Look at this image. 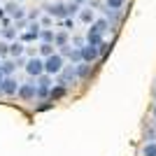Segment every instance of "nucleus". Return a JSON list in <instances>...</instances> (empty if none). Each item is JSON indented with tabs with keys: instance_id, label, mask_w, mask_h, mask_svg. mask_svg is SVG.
<instances>
[{
	"instance_id": "f8f14e48",
	"label": "nucleus",
	"mask_w": 156,
	"mask_h": 156,
	"mask_svg": "<svg viewBox=\"0 0 156 156\" xmlns=\"http://www.w3.org/2000/svg\"><path fill=\"white\" fill-rule=\"evenodd\" d=\"M63 96H65V86H63V84L54 86L51 91H49V98H51V103H54V100H58V98H63Z\"/></svg>"
},
{
	"instance_id": "393cba45",
	"label": "nucleus",
	"mask_w": 156,
	"mask_h": 156,
	"mask_svg": "<svg viewBox=\"0 0 156 156\" xmlns=\"http://www.w3.org/2000/svg\"><path fill=\"white\" fill-rule=\"evenodd\" d=\"M77 12H79V2H75V0H72V2H68V14L72 16V14H77Z\"/></svg>"
},
{
	"instance_id": "f03ea898",
	"label": "nucleus",
	"mask_w": 156,
	"mask_h": 156,
	"mask_svg": "<svg viewBox=\"0 0 156 156\" xmlns=\"http://www.w3.org/2000/svg\"><path fill=\"white\" fill-rule=\"evenodd\" d=\"M44 12L49 14V16H54V19H65V16H70L65 2H49V5H44Z\"/></svg>"
},
{
	"instance_id": "c85d7f7f",
	"label": "nucleus",
	"mask_w": 156,
	"mask_h": 156,
	"mask_svg": "<svg viewBox=\"0 0 156 156\" xmlns=\"http://www.w3.org/2000/svg\"><path fill=\"white\" fill-rule=\"evenodd\" d=\"M2 79H5V72L0 70V84H2Z\"/></svg>"
},
{
	"instance_id": "aec40b11",
	"label": "nucleus",
	"mask_w": 156,
	"mask_h": 156,
	"mask_svg": "<svg viewBox=\"0 0 156 156\" xmlns=\"http://www.w3.org/2000/svg\"><path fill=\"white\" fill-rule=\"evenodd\" d=\"M16 33H19V28H12V26H5V28H2V35H5L7 40H14V37H16Z\"/></svg>"
},
{
	"instance_id": "39448f33",
	"label": "nucleus",
	"mask_w": 156,
	"mask_h": 156,
	"mask_svg": "<svg viewBox=\"0 0 156 156\" xmlns=\"http://www.w3.org/2000/svg\"><path fill=\"white\" fill-rule=\"evenodd\" d=\"M19 86L21 84L14 77H5V79H2V84H0V91L5 93V96H16V93H19Z\"/></svg>"
},
{
	"instance_id": "4be33fe9",
	"label": "nucleus",
	"mask_w": 156,
	"mask_h": 156,
	"mask_svg": "<svg viewBox=\"0 0 156 156\" xmlns=\"http://www.w3.org/2000/svg\"><path fill=\"white\" fill-rule=\"evenodd\" d=\"M93 28H98L100 33H105L107 28H110V23H107V19H98L96 23H93Z\"/></svg>"
},
{
	"instance_id": "b1692460",
	"label": "nucleus",
	"mask_w": 156,
	"mask_h": 156,
	"mask_svg": "<svg viewBox=\"0 0 156 156\" xmlns=\"http://www.w3.org/2000/svg\"><path fill=\"white\" fill-rule=\"evenodd\" d=\"M110 49H112V44H107V42H100V44H98V51H100V58H105Z\"/></svg>"
},
{
	"instance_id": "7ed1b4c3",
	"label": "nucleus",
	"mask_w": 156,
	"mask_h": 156,
	"mask_svg": "<svg viewBox=\"0 0 156 156\" xmlns=\"http://www.w3.org/2000/svg\"><path fill=\"white\" fill-rule=\"evenodd\" d=\"M77 79H79V75H77V65H65L63 70H61V82H58V84L70 86V84H77Z\"/></svg>"
},
{
	"instance_id": "20e7f679",
	"label": "nucleus",
	"mask_w": 156,
	"mask_h": 156,
	"mask_svg": "<svg viewBox=\"0 0 156 156\" xmlns=\"http://www.w3.org/2000/svg\"><path fill=\"white\" fill-rule=\"evenodd\" d=\"M26 72L30 75V77H40V75H44V61L37 58V56H33V58L26 63Z\"/></svg>"
},
{
	"instance_id": "1a4fd4ad",
	"label": "nucleus",
	"mask_w": 156,
	"mask_h": 156,
	"mask_svg": "<svg viewBox=\"0 0 156 156\" xmlns=\"http://www.w3.org/2000/svg\"><path fill=\"white\" fill-rule=\"evenodd\" d=\"M19 98H23V100L37 98V86H35V84H21L19 86Z\"/></svg>"
},
{
	"instance_id": "c756f323",
	"label": "nucleus",
	"mask_w": 156,
	"mask_h": 156,
	"mask_svg": "<svg viewBox=\"0 0 156 156\" xmlns=\"http://www.w3.org/2000/svg\"><path fill=\"white\" fill-rule=\"evenodd\" d=\"M154 119H156V105H154Z\"/></svg>"
},
{
	"instance_id": "dca6fc26",
	"label": "nucleus",
	"mask_w": 156,
	"mask_h": 156,
	"mask_svg": "<svg viewBox=\"0 0 156 156\" xmlns=\"http://www.w3.org/2000/svg\"><path fill=\"white\" fill-rule=\"evenodd\" d=\"M40 54H42V56H51V54H56L54 51V42H42V44H40Z\"/></svg>"
},
{
	"instance_id": "bb28decb",
	"label": "nucleus",
	"mask_w": 156,
	"mask_h": 156,
	"mask_svg": "<svg viewBox=\"0 0 156 156\" xmlns=\"http://www.w3.org/2000/svg\"><path fill=\"white\" fill-rule=\"evenodd\" d=\"M37 16H40V9H35V12L28 14V19H30V21H37Z\"/></svg>"
},
{
	"instance_id": "423d86ee",
	"label": "nucleus",
	"mask_w": 156,
	"mask_h": 156,
	"mask_svg": "<svg viewBox=\"0 0 156 156\" xmlns=\"http://www.w3.org/2000/svg\"><path fill=\"white\" fill-rule=\"evenodd\" d=\"M96 58H100V51H98V47H96V44H89V42H86V44L82 47V61H84V63H93Z\"/></svg>"
},
{
	"instance_id": "f257e3e1",
	"label": "nucleus",
	"mask_w": 156,
	"mask_h": 156,
	"mask_svg": "<svg viewBox=\"0 0 156 156\" xmlns=\"http://www.w3.org/2000/svg\"><path fill=\"white\" fill-rule=\"evenodd\" d=\"M63 70V54H51L44 58V72L47 75H61Z\"/></svg>"
},
{
	"instance_id": "cd10ccee",
	"label": "nucleus",
	"mask_w": 156,
	"mask_h": 156,
	"mask_svg": "<svg viewBox=\"0 0 156 156\" xmlns=\"http://www.w3.org/2000/svg\"><path fill=\"white\" fill-rule=\"evenodd\" d=\"M51 19L54 16H44V19H42V26H51Z\"/></svg>"
},
{
	"instance_id": "412c9836",
	"label": "nucleus",
	"mask_w": 156,
	"mask_h": 156,
	"mask_svg": "<svg viewBox=\"0 0 156 156\" xmlns=\"http://www.w3.org/2000/svg\"><path fill=\"white\" fill-rule=\"evenodd\" d=\"M54 35H56V33L47 28V30H42V33H40V40H42V42H54Z\"/></svg>"
},
{
	"instance_id": "9b49d317",
	"label": "nucleus",
	"mask_w": 156,
	"mask_h": 156,
	"mask_svg": "<svg viewBox=\"0 0 156 156\" xmlns=\"http://www.w3.org/2000/svg\"><path fill=\"white\" fill-rule=\"evenodd\" d=\"M16 68H19V63H16V61H5V63H0V70L5 72V77H9Z\"/></svg>"
},
{
	"instance_id": "5701e85b",
	"label": "nucleus",
	"mask_w": 156,
	"mask_h": 156,
	"mask_svg": "<svg viewBox=\"0 0 156 156\" xmlns=\"http://www.w3.org/2000/svg\"><path fill=\"white\" fill-rule=\"evenodd\" d=\"M105 2H107V7H110V9H121L126 0H105Z\"/></svg>"
},
{
	"instance_id": "a211bd4d",
	"label": "nucleus",
	"mask_w": 156,
	"mask_h": 156,
	"mask_svg": "<svg viewBox=\"0 0 156 156\" xmlns=\"http://www.w3.org/2000/svg\"><path fill=\"white\" fill-rule=\"evenodd\" d=\"M79 19L84 21V23H91V21H93V9H89V7L82 9V12H79Z\"/></svg>"
},
{
	"instance_id": "ddd939ff",
	"label": "nucleus",
	"mask_w": 156,
	"mask_h": 156,
	"mask_svg": "<svg viewBox=\"0 0 156 156\" xmlns=\"http://www.w3.org/2000/svg\"><path fill=\"white\" fill-rule=\"evenodd\" d=\"M9 54H12L14 58H19L21 54H23V42H16V40H14L12 44H9Z\"/></svg>"
},
{
	"instance_id": "6ab92c4d",
	"label": "nucleus",
	"mask_w": 156,
	"mask_h": 156,
	"mask_svg": "<svg viewBox=\"0 0 156 156\" xmlns=\"http://www.w3.org/2000/svg\"><path fill=\"white\" fill-rule=\"evenodd\" d=\"M142 156H156V142H147V144H144Z\"/></svg>"
},
{
	"instance_id": "6e6552de",
	"label": "nucleus",
	"mask_w": 156,
	"mask_h": 156,
	"mask_svg": "<svg viewBox=\"0 0 156 156\" xmlns=\"http://www.w3.org/2000/svg\"><path fill=\"white\" fill-rule=\"evenodd\" d=\"M28 28H30V30H26L23 35H21V42H33V40H40V33H42V28H40L37 21H33Z\"/></svg>"
},
{
	"instance_id": "a878e982",
	"label": "nucleus",
	"mask_w": 156,
	"mask_h": 156,
	"mask_svg": "<svg viewBox=\"0 0 156 156\" xmlns=\"http://www.w3.org/2000/svg\"><path fill=\"white\" fill-rule=\"evenodd\" d=\"M9 54V42H0V56H7Z\"/></svg>"
},
{
	"instance_id": "9d476101",
	"label": "nucleus",
	"mask_w": 156,
	"mask_h": 156,
	"mask_svg": "<svg viewBox=\"0 0 156 156\" xmlns=\"http://www.w3.org/2000/svg\"><path fill=\"white\" fill-rule=\"evenodd\" d=\"M103 35H105V33H100V30H98V28H89V33H86V42H89V44H100V42H103Z\"/></svg>"
},
{
	"instance_id": "473e14b6",
	"label": "nucleus",
	"mask_w": 156,
	"mask_h": 156,
	"mask_svg": "<svg viewBox=\"0 0 156 156\" xmlns=\"http://www.w3.org/2000/svg\"><path fill=\"white\" fill-rule=\"evenodd\" d=\"M154 98H156V91H154Z\"/></svg>"
},
{
	"instance_id": "2f4dec72",
	"label": "nucleus",
	"mask_w": 156,
	"mask_h": 156,
	"mask_svg": "<svg viewBox=\"0 0 156 156\" xmlns=\"http://www.w3.org/2000/svg\"><path fill=\"white\" fill-rule=\"evenodd\" d=\"M16 2H23V0H16Z\"/></svg>"
},
{
	"instance_id": "f3484780",
	"label": "nucleus",
	"mask_w": 156,
	"mask_h": 156,
	"mask_svg": "<svg viewBox=\"0 0 156 156\" xmlns=\"http://www.w3.org/2000/svg\"><path fill=\"white\" fill-rule=\"evenodd\" d=\"M54 44H58V47H65V44H68V33H65V30L56 33V35H54Z\"/></svg>"
},
{
	"instance_id": "4468645a",
	"label": "nucleus",
	"mask_w": 156,
	"mask_h": 156,
	"mask_svg": "<svg viewBox=\"0 0 156 156\" xmlns=\"http://www.w3.org/2000/svg\"><path fill=\"white\" fill-rule=\"evenodd\" d=\"M77 75H79V79L89 77V75H91V65H89V63H84V61H82V63L77 65Z\"/></svg>"
},
{
	"instance_id": "0eeeda50",
	"label": "nucleus",
	"mask_w": 156,
	"mask_h": 156,
	"mask_svg": "<svg viewBox=\"0 0 156 156\" xmlns=\"http://www.w3.org/2000/svg\"><path fill=\"white\" fill-rule=\"evenodd\" d=\"M5 12L9 14V16H12L14 21H21L23 16H26V12L21 9V5L16 2V0H12V2H7V5H5Z\"/></svg>"
},
{
	"instance_id": "2eb2a0df",
	"label": "nucleus",
	"mask_w": 156,
	"mask_h": 156,
	"mask_svg": "<svg viewBox=\"0 0 156 156\" xmlns=\"http://www.w3.org/2000/svg\"><path fill=\"white\" fill-rule=\"evenodd\" d=\"M51 77H54V75H47V72H44V75H40V77H37V86H42V89H51Z\"/></svg>"
},
{
	"instance_id": "7c9ffc66",
	"label": "nucleus",
	"mask_w": 156,
	"mask_h": 156,
	"mask_svg": "<svg viewBox=\"0 0 156 156\" xmlns=\"http://www.w3.org/2000/svg\"><path fill=\"white\" fill-rule=\"evenodd\" d=\"M75 2H84V0H75Z\"/></svg>"
}]
</instances>
